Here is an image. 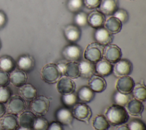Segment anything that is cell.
I'll return each mask as SVG.
<instances>
[{"label": "cell", "mask_w": 146, "mask_h": 130, "mask_svg": "<svg viewBox=\"0 0 146 130\" xmlns=\"http://www.w3.org/2000/svg\"><path fill=\"white\" fill-rule=\"evenodd\" d=\"M115 130H129L127 125L125 124H120L116 127Z\"/></svg>", "instance_id": "obj_45"}, {"label": "cell", "mask_w": 146, "mask_h": 130, "mask_svg": "<svg viewBox=\"0 0 146 130\" xmlns=\"http://www.w3.org/2000/svg\"><path fill=\"white\" fill-rule=\"evenodd\" d=\"M19 92L21 97L27 101H32L36 97L37 91L35 87L31 84H25L20 87Z\"/></svg>", "instance_id": "obj_27"}, {"label": "cell", "mask_w": 146, "mask_h": 130, "mask_svg": "<svg viewBox=\"0 0 146 130\" xmlns=\"http://www.w3.org/2000/svg\"><path fill=\"white\" fill-rule=\"evenodd\" d=\"M16 63L10 56L5 55L0 58V70L7 72H11L15 70Z\"/></svg>", "instance_id": "obj_29"}, {"label": "cell", "mask_w": 146, "mask_h": 130, "mask_svg": "<svg viewBox=\"0 0 146 130\" xmlns=\"http://www.w3.org/2000/svg\"><path fill=\"white\" fill-rule=\"evenodd\" d=\"M134 98L140 100V101H144L146 99V88L145 86L141 84H135L133 89L132 91Z\"/></svg>", "instance_id": "obj_31"}, {"label": "cell", "mask_w": 146, "mask_h": 130, "mask_svg": "<svg viewBox=\"0 0 146 130\" xmlns=\"http://www.w3.org/2000/svg\"><path fill=\"white\" fill-rule=\"evenodd\" d=\"M87 19L88 24L96 29L103 27L106 21V17L100 11L94 10L88 14Z\"/></svg>", "instance_id": "obj_14"}, {"label": "cell", "mask_w": 146, "mask_h": 130, "mask_svg": "<svg viewBox=\"0 0 146 130\" xmlns=\"http://www.w3.org/2000/svg\"><path fill=\"white\" fill-rule=\"evenodd\" d=\"M62 73L55 63H49L45 65L42 69L41 76L46 83L53 84L56 83L62 77Z\"/></svg>", "instance_id": "obj_2"}, {"label": "cell", "mask_w": 146, "mask_h": 130, "mask_svg": "<svg viewBox=\"0 0 146 130\" xmlns=\"http://www.w3.org/2000/svg\"><path fill=\"white\" fill-rule=\"evenodd\" d=\"M10 83V75L7 72L0 70V87L7 86Z\"/></svg>", "instance_id": "obj_40"}, {"label": "cell", "mask_w": 146, "mask_h": 130, "mask_svg": "<svg viewBox=\"0 0 146 130\" xmlns=\"http://www.w3.org/2000/svg\"><path fill=\"white\" fill-rule=\"evenodd\" d=\"M88 15L86 13L80 11L75 14L74 17L75 25L79 27H85L88 25Z\"/></svg>", "instance_id": "obj_35"}, {"label": "cell", "mask_w": 146, "mask_h": 130, "mask_svg": "<svg viewBox=\"0 0 146 130\" xmlns=\"http://www.w3.org/2000/svg\"><path fill=\"white\" fill-rule=\"evenodd\" d=\"M11 95V91L8 87H0V102L3 103L7 102Z\"/></svg>", "instance_id": "obj_39"}, {"label": "cell", "mask_w": 146, "mask_h": 130, "mask_svg": "<svg viewBox=\"0 0 146 130\" xmlns=\"http://www.w3.org/2000/svg\"><path fill=\"white\" fill-rule=\"evenodd\" d=\"M62 54L67 61L78 62L82 56V48L76 44H70L64 47Z\"/></svg>", "instance_id": "obj_8"}, {"label": "cell", "mask_w": 146, "mask_h": 130, "mask_svg": "<svg viewBox=\"0 0 146 130\" xmlns=\"http://www.w3.org/2000/svg\"><path fill=\"white\" fill-rule=\"evenodd\" d=\"M36 117V115L31 111H23L19 116L18 124L21 127L33 129Z\"/></svg>", "instance_id": "obj_19"}, {"label": "cell", "mask_w": 146, "mask_h": 130, "mask_svg": "<svg viewBox=\"0 0 146 130\" xmlns=\"http://www.w3.org/2000/svg\"><path fill=\"white\" fill-rule=\"evenodd\" d=\"M1 47V41H0V48Z\"/></svg>", "instance_id": "obj_48"}, {"label": "cell", "mask_w": 146, "mask_h": 130, "mask_svg": "<svg viewBox=\"0 0 146 130\" xmlns=\"http://www.w3.org/2000/svg\"><path fill=\"white\" fill-rule=\"evenodd\" d=\"M0 124L3 129L15 130L18 127V120L15 115L7 113L0 118Z\"/></svg>", "instance_id": "obj_18"}, {"label": "cell", "mask_w": 146, "mask_h": 130, "mask_svg": "<svg viewBox=\"0 0 146 130\" xmlns=\"http://www.w3.org/2000/svg\"><path fill=\"white\" fill-rule=\"evenodd\" d=\"M76 88L74 81L68 77H61L57 82L56 88L61 95H66L73 93Z\"/></svg>", "instance_id": "obj_11"}, {"label": "cell", "mask_w": 146, "mask_h": 130, "mask_svg": "<svg viewBox=\"0 0 146 130\" xmlns=\"http://www.w3.org/2000/svg\"><path fill=\"white\" fill-rule=\"evenodd\" d=\"M112 16L116 17L123 23H125L129 19V15L127 11L124 9H117Z\"/></svg>", "instance_id": "obj_37"}, {"label": "cell", "mask_w": 146, "mask_h": 130, "mask_svg": "<svg viewBox=\"0 0 146 130\" xmlns=\"http://www.w3.org/2000/svg\"><path fill=\"white\" fill-rule=\"evenodd\" d=\"M83 6V0H67L66 3L68 10L75 14L80 11Z\"/></svg>", "instance_id": "obj_33"}, {"label": "cell", "mask_w": 146, "mask_h": 130, "mask_svg": "<svg viewBox=\"0 0 146 130\" xmlns=\"http://www.w3.org/2000/svg\"><path fill=\"white\" fill-rule=\"evenodd\" d=\"M92 126L96 130H108L110 125L105 116L98 115L93 119Z\"/></svg>", "instance_id": "obj_30"}, {"label": "cell", "mask_w": 146, "mask_h": 130, "mask_svg": "<svg viewBox=\"0 0 146 130\" xmlns=\"http://www.w3.org/2000/svg\"><path fill=\"white\" fill-rule=\"evenodd\" d=\"M34 60L33 58L29 55H23L21 56L17 62L19 70L24 72H29L31 71L34 67Z\"/></svg>", "instance_id": "obj_24"}, {"label": "cell", "mask_w": 146, "mask_h": 130, "mask_svg": "<svg viewBox=\"0 0 146 130\" xmlns=\"http://www.w3.org/2000/svg\"><path fill=\"white\" fill-rule=\"evenodd\" d=\"M80 76L85 79H90L95 74V64L87 60H82L79 62Z\"/></svg>", "instance_id": "obj_23"}, {"label": "cell", "mask_w": 146, "mask_h": 130, "mask_svg": "<svg viewBox=\"0 0 146 130\" xmlns=\"http://www.w3.org/2000/svg\"><path fill=\"white\" fill-rule=\"evenodd\" d=\"M95 96V92L86 86L80 87L77 94V98L82 103H87L92 100Z\"/></svg>", "instance_id": "obj_28"}, {"label": "cell", "mask_w": 146, "mask_h": 130, "mask_svg": "<svg viewBox=\"0 0 146 130\" xmlns=\"http://www.w3.org/2000/svg\"><path fill=\"white\" fill-rule=\"evenodd\" d=\"M2 130H11V129H3Z\"/></svg>", "instance_id": "obj_47"}, {"label": "cell", "mask_w": 146, "mask_h": 130, "mask_svg": "<svg viewBox=\"0 0 146 130\" xmlns=\"http://www.w3.org/2000/svg\"><path fill=\"white\" fill-rule=\"evenodd\" d=\"M62 101L66 108L72 107L77 103V95L74 94V92L69 94L62 95Z\"/></svg>", "instance_id": "obj_34"}, {"label": "cell", "mask_w": 146, "mask_h": 130, "mask_svg": "<svg viewBox=\"0 0 146 130\" xmlns=\"http://www.w3.org/2000/svg\"><path fill=\"white\" fill-rule=\"evenodd\" d=\"M133 69L132 63L127 59H120L115 63L112 72L116 77L127 76L131 74Z\"/></svg>", "instance_id": "obj_7"}, {"label": "cell", "mask_w": 146, "mask_h": 130, "mask_svg": "<svg viewBox=\"0 0 146 130\" xmlns=\"http://www.w3.org/2000/svg\"><path fill=\"white\" fill-rule=\"evenodd\" d=\"M63 75L72 79L79 78L80 76V69L79 62H66L63 71Z\"/></svg>", "instance_id": "obj_20"}, {"label": "cell", "mask_w": 146, "mask_h": 130, "mask_svg": "<svg viewBox=\"0 0 146 130\" xmlns=\"http://www.w3.org/2000/svg\"><path fill=\"white\" fill-rule=\"evenodd\" d=\"M16 130H33V129H30V128H25V127H18V128L16 129Z\"/></svg>", "instance_id": "obj_46"}, {"label": "cell", "mask_w": 146, "mask_h": 130, "mask_svg": "<svg viewBox=\"0 0 146 130\" xmlns=\"http://www.w3.org/2000/svg\"><path fill=\"white\" fill-rule=\"evenodd\" d=\"M6 21V17L5 14L0 11V27L3 26Z\"/></svg>", "instance_id": "obj_43"}, {"label": "cell", "mask_w": 146, "mask_h": 130, "mask_svg": "<svg viewBox=\"0 0 146 130\" xmlns=\"http://www.w3.org/2000/svg\"><path fill=\"white\" fill-rule=\"evenodd\" d=\"M122 23L113 16L108 18L104 22V27L112 34L119 33L122 28Z\"/></svg>", "instance_id": "obj_25"}, {"label": "cell", "mask_w": 146, "mask_h": 130, "mask_svg": "<svg viewBox=\"0 0 146 130\" xmlns=\"http://www.w3.org/2000/svg\"><path fill=\"white\" fill-rule=\"evenodd\" d=\"M126 105L128 113H129L132 116H140L144 110V105L141 101L136 99H131Z\"/></svg>", "instance_id": "obj_26"}, {"label": "cell", "mask_w": 146, "mask_h": 130, "mask_svg": "<svg viewBox=\"0 0 146 130\" xmlns=\"http://www.w3.org/2000/svg\"><path fill=\"white\" fill-rule=\"evenodd\" d=\"M133 79L127 76L119 77L116 83V88L117 91L121 94H130L135 86Z\"/></svg>", "instance_id": "obj_10"}, {"label": "cell", "mask_w": 146, "mask_h": 130, "mask_svg": "<svg viewBox=\"0 0 146 130\" xmlns=\"http://www.w3.org/2000/svg\"><path fill=\"white\" fill-rule=\"evenodd\" d=\"M64 35L66 39L71 43L78 42L82 35L80 28L75 24H70L67 25L63 30Z\"/></svg>", "instance_id": "obj_13"}, {"label": "cell", "mask_w": 146, "mask_h": 130, "mask_svg": "<svg viewBox=\"0 0 146 130\" xmlns=\"http://www.w3.org/2000/svg\"><path fill=\"white\" fill-rule=\"evenodd\" d=\"M94 36L96 42L103 46L111 44L113 39V34L110 33L104 27L96 29Z\"/></svg>", "instance_id": "obj_12"}, {"label": "cell", "mask_w": 146, "mask_h": 130, "mask_svg": "<svg viewBox=\"0 0 146 130\" xmlns=\"http://www.w3.org/2000/svg\"><path fill=\"white\" fill-rule=\"evenodd\" d=\"M102 0H83L84 5L88 9L99 8Z\"/></svg>", "instance_id": "obj_41"}, {"label": "cell", "mask_w": 146, "mask_h": 130, "mask_svg": "<svg viewBox=\"0 0 146 130\" xmlns=\"http://www.w3.org/2000/svg\"><path fill=\"white\" fill-rule=\"evenodd\" d=\"M107 83L105 79L99 75H94L88 80V87L94 92H102L106 88Z\"/></svg>", "instance_id": "obj_17"}, {"label": "cell", "mask_w": 146, "mask_h": 130, "mask_svg": "<svg viewBox=\"0 0 146 130\" xmlns=\"http://www.w3.org/2000/svg\"><path fill=\"white\" fill-rule=\"evenodd\" d=\"M55 117L59 123L64 125H71L73 121V116L71 111L66 107L58 109L55 113Z\"/></svg>", "instance_id": "obj_15"}, {"label": "cell", "mask_w": 146, "mask_h": 130, "mask_svg": "<svg viewBox=\"0 0 146 130\" xmlns=\"http://www.w3.org/2000/svg\"><path fill=\"white\" fill-rule=\"evenodd\" d=\"M10 75V82L14 86L21 87L26 84L27 76L25 72L18 69L11 72Z\"/></svg>", "instance_id": "obj_21"}, {"label": "cell", "mask_w": 146, "mask_h": 130, "mask_svg": "<svg viewBox=\"0 0 146 130\" xmlns=\"http://www.w3.org/2000/svg\"><path fill=\"white\" fill-rule=\"evenodd\" d=\"M72 116L77 120L88 123L92 116L90 107L86 103H76L72 107L71 111Z\"/></svg>", "instance_id": "obj_5"}, {"label": "cell", "mask_w": 146, "mask_h": 130, "mask_svg": "<svg viewBox=\"0 0 146 130\" xmlns=\"http://www.w3.org/2000/svg\"><path fill=\"white\" fill-rule=\"evenodd\" d=\"M31 112L39 116L46 115L50 107V100L44 96H39L34 99L30 103Z\"/></svg>", "instance_id": "obj_4"}, {"label": "cell", "mask_w": 146, "mask_h": 130, "mask_svg": "<svg viewBox=\"0 0 146 130\" xmlns=\"http://www.w3.org/2000/svg\"><path fill=\"white\" fill-rule=\"evenodd\" d=\"M6 112V107L3 103L0 102V118L2 117Z\"/></svg>", "instance_id": "obj_44"}, {"label": "cell", "mask_w": 146, "mask_h": 130, "mask_svg": "<svg viewBox=\"0 0 146 130\" xmlns=\"http://www.w3.org/2000/svg\"><path fill=\"white\" fill-rule=\"evenodd\" d=\"M100 11L104 15H112L118 9L117 0H102L100 6Z\"/></svg>", "instance_id": "obj_22"}, {"label": "cell", "mask_w": 146, "mask_h": 130, "mask_svg": "<svg viewBox=\"0 0 146 130\" xmlns=\"http://www.w3.org/2000/svg\"><path fill=\"white\" fill-rule=\"evenodd\" d=\"M105 117L108 123L113 125L124 124L129 119V115L125 108L117 104H113L107 108Z\"/></svg>", "instance_id": "obj_1"}, {"label": "cell", "mask_w": 146, "mask_h": 130, "mask_svg": "<svg viewBox=\"0 0 146 130\" xmlns=\"http://www.w3.org/2000/svg\"><path fill=\"white\" fill-rule=\"evenodd\" d=\"M131 99V96H130V94H121L117 91L114 94L113 96V100L115 103V104L123 107L126 105Z\"/></svg>", "instance_id": "obj_32"}, {"label": "cell", "mask_w": 146, "mask_h": 130, "mask_svg": "<svg viewBox=\"0 0 146 130\" xmlns=\"http://www.w3.org/2000/svg\"><path fill=\"white\" fill-rule=\"evenodd\" d=\"M47 130H63L62 125L57 121H52L50 124Z\"/></svg>", "instance_id": "obj_42"}, {"label": "cell", "mask_w": 146, "mask_h": 130, "mask_svg": "<svg viewBox=\"0 0 146 130\" xmlns=\"http://www.w3.org/2000/svg\"><path fill=\"white\" fill-rule=\"evenodd\" d=\"M7 102V110L10 113L14 115L20 114L26 108L25 100L19 95L11 96Z\"/></svg>", "instance_id": "obj_9"}, {"label": "cell", "mask_w": 146, "mask_h": 130, "mask_svg": "<svg viewBox=\"0 0 146 130\" xmlns=\"http://www.w3.org/2000/svg\"><path fill=\"white\" fill-rule=\"evenodd\" d=\"M48 122L47 119L42 117L38 116L36 117L34 121L33 129V130H47L48 127Z\"/></svg>", "instance_id": "obj_36"}, {"label": "cell", "mask_w": 146, "mask_h": 130, "mask_svg": "<svg viewBox=\"0 0 146 130\" xmlns=\"http://www.w3.org/2000/svg\"><path fill=\"white\" fill-rule=\"evenodd\" d=\"M104 47V46L96 42L90 43L84 50V59L91 63L95 64L103 58Z\"/></svg>", "instance_id": "obj_3"}, {"label": "cell", "mask_w": 146, "mask_h": 130, "mask_svg": "<svg viewBox=\"0 0 146 130\" xmlns=\"http://www.w3.org/2000/svg\"><path fill=\"white\" fill-rule=\"evenodd\" d=\"M121 50L117 45L110 44L104 46L103 57L111 64L118 62L121 59Z\"/></svg>", "instance_id": "obj_6"}, {"label": "cell", "mask_w": 146, "mask_h": 130, "mask_svg": "<svg viewBox=\"0 0 146 130\" xmlns=\"http://www.w3.org/2000/svg\"><path fill=\"white\" fill-rule=\"evenodd\" d=\"M95 74L102 77L110 75L113 70L112 64L104 59H102L95 64Z\"/></svg>", "instance_id": "obj_16"}, {"label": "cell", "mask_w": 146, "mask_h": 130, "mask_svg": "<svg viewBox=\"0 0 146 130\" xmlns=\"http://www.w3.org/2000/svg\"><path fill=\"white\" fill-rule=\"evenodd\" d=\"M129 130H146L145 123L141 120L133 119L128 125Z\"/></svg>", "instance_id": "obj_38"}]
</instances>
